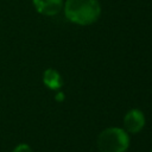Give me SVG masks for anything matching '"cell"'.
Here are the masks:
<instances>
[{"label": "cell", "mask_w": 152, "mask_h": 152, "mask_svg": "<svg viewBox=\"0 0 152 152\" xmlns=\"http://www.w3.org/2000/svg\"><path fill=\"white\" fill-rule=\"evenodd\" d=\"M128 146V134L119 127L106 128L97 138V148L100 152H126Z\"/></svg>", "instance_id": "7a4b0ae2"}, {"label": "cell", "mask_w": 152, "mask_h": 152, "mask_svg": "<svg viewBox=\"0 0 152 152\" xmlns=\"http://www.w3.org/2000/svg\"><path fill=\"white\" fill-rule=\"evenodd\" d=\"M64 14L71 23L87 26L99 19L101 6L99 0H66L64 4Z\"/></svg>", "instance_id": "6da1fadb"}, {"label": "cell", "mask_w": 152, "mask_h": 152, "mask_svg": "<svg viewBox=\"0 0 152 152\" xmlns=\"http://www.w3.org/2000/svg\"><path fill=\"white\" fill-rule=\"evenodd\" d=\"M12 152H33V151L27 144H19L18 146L14 147V150Z\"/></svg>", "instance_id": "8992f818"}, {"label": "cell", "mask_w": 152, "mask_h": 152, "mask_svg": "<svg viewBox=\"0 0 152 152\" xmlns=\"http://www.w3.org/2000/svg\"><path fill=\"white\" fill-rule=\"evenodd\" d=\"M63 99H64V94H63V93H58V94L56 95V100H58V101H63Z\"/></svg>", "instance_id": "52a82bcc"}, {"label": "cell", "mask_w": 152, "mask_h": 152, "mask_svg": "<svg viewBox=\"0 0 152 152\" xmlns=\"http://www.w3.org/2000/svg\"><path fill=\"white\" fill-rule=\"evenodd\" d=\"M151 152H152V150H151Z\"/></svg>", "instance_id": "ba28073f"}, {"label": "cell", "mask_w": 152, "mask_h": 152, "mask_svg": "<svg viewBox=\"0 0 152 152\" xmlns=\"http://www.w3.org/2000/svg\"><path fill=\"white\" fill-rule=\"evenodd\" d=\"M44 84L51 90H58L63 86V78L59 72L55 69H46L43 74Z\"/></svg>", "instance_id": "5b68a950"}, {"label": "cell", "mask_w": 152, "mask_h": 152, "mask_svg": "<svg viewBox=\"0 0 152 152\" xmlns=\"http://www.w3.org/2000/svg\"><path fill=\"white\" fill-rule=\"evenodd\" d=\"M125 129L129 133H138L145 126V115L139 109H131L124 118Z\"/></svg>", "instance_id": "3957f363"}, {"label": "cell", "mask_w": 152, "mask_h": 152, "mask_svg": "<svg viewBox=\"0 0 152 152\" xmlns=\"http://www.w3.org/2000/svg\"><path fill=\"white\" fill-rule=\"evenodd\" d=\"M36 11L43 15L53 17L63 7V0H32Z\"/></svg>", "instance_id": "277c9868"}]
</instances>
